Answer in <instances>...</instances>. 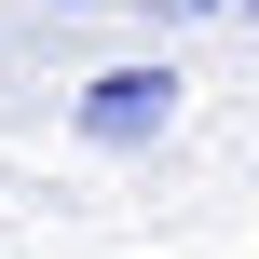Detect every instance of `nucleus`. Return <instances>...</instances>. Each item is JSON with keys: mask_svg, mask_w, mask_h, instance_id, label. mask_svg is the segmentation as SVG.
<instances>
[{"mask_svg": "<svg viewBox=\"0 0 259 259\" xmlns=\"http://www.w3.org/2000/svg\"><path fill=\"white\" fill-rule=\"evenodd\" d=\"M55 14H96V0H55Z\"/></svg>", "mask_w": 259, "mask_h": 259, "instance_id": "obj_3", "label": "nucleus"}, {"mask_svg": "<svg viewBox=\"0 0 259 259\" xmlns=\"http://www.w3.org/2000/svg\"><path fill=\"white\" fill-rule=\"evenodd\" d=\"M150 14H178V27H191V14H232V0H150Z\"/></svg>", "mask_w": 259, "mask_h": 259, "instance_id": "obj_2", "label": "nucleus"}, {"mask_svg": "<svg viewBox=\"0 0 259 259\" xmlns=\"http://www.w3.org/2000/svg\"><path fill=\"white\" fill-rule=\"evenodd\" d=\"M68 123H82V150H164L178 68H164V55H123V68H96V82L68 96Z\"/></svg>", "mask_w": 259, "mask_h": 259, "instance_id": "obj_1", "label": "nucleus"}, {"mask_svg": "<svg viewBox=\"0 0 259 259\" xmlns=\"http://www.w3.org/2000/svg\"><path fill=\"white\" fill-rule=\"evenodd\" d=\"M232 14H246V27H259V0H232Z\"/></svg>", "mask_w": 259, "mask_h": 259, "instance_id": "obj_4", "label": "nucleus"}]
</instances>
